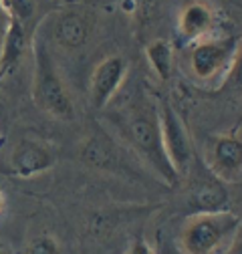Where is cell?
I'll return each instance as SVG.
<instances>
[{
    "label": "cell",
    "instance_id": "cell-1",
    "mask_svg": "<svg viewBox=\"0 0 242 254\" xmlns=\"http://www.w3.org/2000/svg\"><path fill=\"white\" fill-rule=\"evenodd\" d=\"M123 135L129 141V145L139 153L141 160L164 180V184L176 186L180 182L164 149L156 107L135 105L123 121Z\"/></svg>",
    "mask_w": 242,
    "mask_h": 254
},
{
    "label": "cell",
    "instance_id": "cell-2",
    "mask_svg": "<svg viewBox=\"0 0 242 254\" xmlns=\"http://www.w3.org/2000/svg\"><path fill=\"white\" fill-rule=\"evenodd\" d=\"M35 73H33V99L35 105L55 119L69 121L75 117L71 93L55 65V59L45 41H35Z\"/></svg>",
    "mask_w": 242,
    "mask_h": 254
},
{
    "label": "cell",
    "instance_id": "cell-3",
    "mask_svg": "<svg viewBox=\"0 0 242 254\" xmlns=\"http://www.w3.org/2000/svg\"><path fill=\"white\" fill-rule=\"evenodd\" d=\"M242 220L230 210L192 214L180 234L184 254H216L240 230Z\"/></svg>",
    "mask_w": 242,
    "mask_h": 254
},
{
    "label": "cell",
    "instance_id": "cell-4",
    "mask_svg": "<svg viewBox=\"0 0 242 254\" xmlns=\"http://www.w3.org/2000/svg\"><path fill=\"white\" fill-rule=\"evenodd\" d=\"M158 119H160V131H162V141H164L168 160L174 172L178 174V178H184L190 174L194 164V149H192V141H190L186 125L168 101L160 103Z\"/></svg>",
    "mask_w": 242,
    "mask_h": 254
},
{
    "label": "cell",
    "instance_id": "cell-5",
    "mask_svg": "<svg viewBox=\"0 0 242 254\" xmlns=\"http://www.w3.org/2000/svg\"><path fill=\"white\" fill-rule=\"evenodd\" d=\"M238 53V37L198 41L190 53V69L200 81L216 79L228 67Z\"/></svg>",
    "mask_w": 242,
    "mask_h": 254
},
{
    "label": "cell",
    "instance_id": "cell-6",
    "mask_svg": "<svg viewBox=\"0 0 242 254\" xmlns=\"http://www.w3.org/2000/svg\"><path fill=\"white\" fill-rule=\"evenodd\" d=\"M57 164L55 151L41 139L22 137L14 143L8 155L6 172L14 178H35Z\"/></svg>",
    "mask_w": 242,
    "mask_h": 254
},
{
    "label": "cell",
    "instance_id": "cell-7",
    "mask_svg": "<svg viewBox=\"0 0 242 254\" xmlns=\"http://www.w3.org/2000/svg\"><path fill=\"white\" fill-rule=\"evenodd\" d=\"M127 71H129L127 61L119 55L107 57L99 63L89 83V99L93 109H105L109 105V101L117 95L121 85H123Z\"/></svg>",
    "mask_w": 242,
    "mask_h": 254
},
{
    "label": "cell",
    "instance_id": "cell-8",
    "mask_svg": "<svg viewBox=\"0 0 242 254\" xmlns=\"http://www.w3.org/2000/svg\"><path fill=\"white\" fill-rule=\"evenodd\" d=\"M222 182H234L242 176V139L236 135H218L210 145L208 166Z\"/></svg>",
    "mask_w": 242,
    "mask_h": 254
},
{
    "label": "cell",
    "instance_id": "cell-9",
    "mask_svg": "<svg viewBox=\"0 0 242 254\" xmlns=\"http://www.w3.org/2000/svg\"><path fill=\"white\" fill-rule=\"evenodd\" d=\"M190 206L194 208V214L228 210V192L224 188V182L218 180L208 168L198 174L190 188Z\"/></svg>",
    "mask_w": 242,
    "mask_h": 254
},
{
    "label": "cell",
    "instance_id": "cell-10",
    "mask_svg": "<svg viewBox=\"0 0 242 254\" xmlns=\"http://www.w3.org/2000/svg\"><path fill=\"white\" fill-rule=\"evenodd\" d=\"M214 26V12L204 2H190L182 8L178 18V33L182 41L186 43H198L204 41V37Z\"/></svg>",
    "mask_w": 242,
    "mask_h": 254
},
{
    "label": "cell",
    "instance_id": "cell-11",
    "mask_svg": "<svg viewBox=\"0 0 242 254\" xmlns=\"http://www.w3.org/2000/svg\"><path fill=\"white\" fill-rule=\"evenodd\" d=\"M28 49V30L22 22L10 16L4 39L0 43V79L6 77L24 59Z\"/></svg>",
    "mask_w": 242,
    "mask_h": 254
},
{
    "label": "cell",
    "instance_id": "cell-12",
    "mask_svg": "<svg viewBox=\"0 0 242 254\" xmlns=\"http://www.w3.org/2000/svg\"><path fill=\"white\" fill-rule=\"evenodd\" d=\"M53 39L59 47L75 51L81 49L89 39V22L77 12H65L55 20Z\"/></svg>",
    "mask_w": 242,
    "mask_h": 254
},
{
    "label": "cell",
    "instance_id": "cell-13",
    "mask_svg": "<svg viewBox=\"0 0 242 254\" xmlns=\"http://www.w3.org/2000/svg\"><path fill=\"white\" fill-rule=\"evenodd\" d=\"M83 160L87 164H91L93 168L111 170L117 164V153H115L113 143L107 137L93 135L83 147Z\"/></svg>",
    "mask_w": 242,
    "mask_h": 254
},
{
    "label": "cell",
    "instance_id": "cell-14",
    "mask_svg": "<svg viewBox=\"0 0 242 254\" xmlns=\"http://www.w3.org/2000/svg\"><path fill=\"white\" fill-rule=\"evenodd\" d=\"M145 57L151 71L158 75L160 81H170L172 77V65H174V49L168 41L156 39L145 47Z\"/></svg>",
    "mask_w": 242,
    "mask_h": 254
},
{
    "label": "cell",
    "instance_id": "cell-15",
    "mask_svg": "<svg viewBox=\"0 0 242 254\" xmlns=\"http://www.w3.org/2000/svg\"><path fill=\"white\" fill-rule=\"evenodd\" d=\"M4 6L12 18H16L18 22H22L26 26V22L33 18V14L37 10V0H4Z\"/></svg>",
    "mask_w": 242,
    "mask_h": 254
},
{
    "label": "cell",
    "instance_id": "cell-16",
    "mask_svg": "<svg viewBox=\"0 0 242 254\" xmlns=\"http://www.w3.org/2000/svg\"><path fill=\"white\" fill-rule=\"evenodd\" d=\"M24 254H63V250H60V244L53 236L43 234V236H35L28 242Z\"/></svg>",
    "mask_w": 242,
    "mask_h": 254
},
{
    "label": "cell",
    "instance_id": "cell-17",
    "mask_svg": "<svg viewBox=\"0 0 242 254\" xmlns=\"http://www.w3.org/2000/svg\"><path fill=\"white\" fill-rule=\"evenodd\" d=\"M230 75H232V81L238 89H242V49H238L234 61H232V67H230Z\"/></svg>",
    "mask_w": 242,
    "mask_h": 254
},
{
    "label": "cell",
    "instance_id": "cell-18",
    "mask_svg": "<svg viewBox=\"0 0 242 254\" xmlns=\"http://www.w3.org/2000/svg\"><path fill=\"white\" fill-rule=\"evenodd\" d=\"M125 254H154V252H151V248H149V244L145 242L143 236H135Z\"/></svg>",
    "mask_w": 242,
    "mask_h": 254
},
{
    "label": "cell",
    "instance_id": "cell-19",
    "mask_svg": "<svg viewBox=\"0 0 242 254\" xmlns=\"http://www.w3.org/2000/svg\"><path fill=\"white\" fill-rule=\"evenodd\" d=\"M8 22H10V14H8V10L4 6V0H0V43H2V39H4Z\"/></svg>",
    "mask_w": 242,
    "mask_h": 254
},
{
    "label": "cell",
    "instance_id": "cell-20",
    "mask_svg": "<svg viewBox=\"0 0 242 254\" xmlns=\"http://www.w3.org/2000/svg\"><path fill=\"white\" fill-rule=\"evenodd\" d=\"M2 210H4V192L0 190V214H2Z\"/></svg>",
    "mask_w": 242,
    "mask_h": 254
},
{
    "label": "cell",
    "instance_id": "cell-21",
    "mask_svg": "<svg viewBox=\"0 0 242 254\" xmlns=\"http://www.w3.org/2000/svg\"><path fill=\"white\" fill-rule=\"evenodd\" d=\"M232 254H242V242H238V244L234 246V250H232Z\"/></svg>",
    "mask_w": 242,
    "mask_h": 254
},
{
    "label": "cell",
    "instance_id": "cell-22",
    "mask_svg": "<svg viewBox=\"0 0 242 254\" xmlns=\"http://www.w3.org/2000/svg\"><path fill=\"white\" fill-rule=\"evenodd\" d=\"M0 254H10L8 250H4V248H0Z\"/></svg>",
    "mask_w": 242,
    "mask_h": 254
}]
</instances>
